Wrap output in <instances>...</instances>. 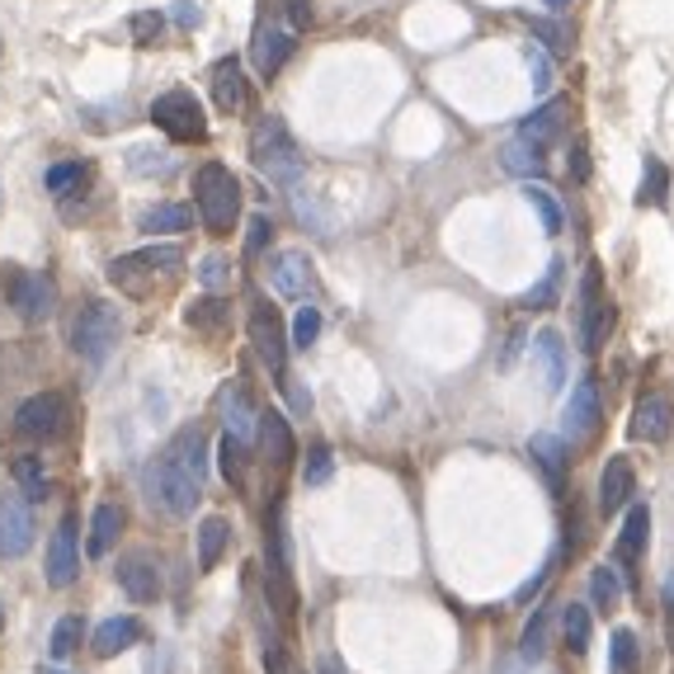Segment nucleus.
<instances>
[{
	"label": "nucleus",
	"mask_w": 674,
	"mask_h": 674,
	"mask_svg": "<svg viewBox=\"0 0 674 674\" xmlns=\"http://www.w3.org/2000/svg\"><path fill=\"white\" fill-rule=\"evenodd\" d=\"M651 538V510L647 505H627V519L618 533V567H637Z\"/></svg>",
	"instance_id": "aec40b11"
},
{
	"label": "nucleus",
	"mask_w": 674,
	"mask_h": 674,
	"mask_svg": "<svg viewBox=\"0 0 674 674\" xmlns=\"http://www.w3.org/2000/svg\"><path fill=\"white\" fill-rule=\"evenodd\" d=\"M250 57H255V71H260V76H274V71L293 57V34H288V28H260Z\"/></svg>",
	"instance_id": "393cba45"
},
{
	"label": "nucleus",
	"mask_w": 674,
	"mask_h": 674,
	"mask_svg": "<svg viewBox=\"0 0 674 674\" xmlns=\"http://www.w3.org/2000/svg\"><path fill=\"white\" fill-rule=\"evenodd\" d=\"M637 203L641 208H670V170H665L661 156H647V165H641Z\"/></svg>",
	"instance_id": "7c9ffc66"
},
{
	"label": "nucleus",
	"mask_w": 674,
	"mask_h": 674,
	"mask_svg": "<svg viewBox=\"0 0 674 674\" xmlns=\"http://www.w3.org/2000/svg\"><path fill=\"white\" fill-rule=\"evenodd\" d=\"M533 354H538L542 364V387L547 391H561L567 387V344H561V331H538V340H533Z\"/></svg>",
	"instance_id": "5701e85b"
},
{
	"label": "nucleus",
	"mask_w": 674,
	"mask_h": 674,
	"mask_svg": "<svg viewBox=\"0 0 674 674\" xmlns=\"http://www.w3.org/2000/svg\"><path fill=\"white\" fill-rule=\"evenodd\" d=\"M561 637H567V647H571L575 655H585V651H590L594 618H590V608H585V604H567V608H561Z\"/></svg>",
	"instance_id": "473e14b6"
},
{
	"label": "nucleus",
	"mask_w": 674,
	"mask_h": 674,
	"mask_svg": "<svg viewBox=\"0 0 674 674\" xmlns=\"http://www.w3.org/2000/svg\"><path fill=\"white\" fill-rule=\"evenodd\" d=\"M641 665V647L632 627H618L614 641H608V674H637Z\"/></svg>",
	"instance_id": "f704fd0d"
},
{
	"label": "nucleus",
	"mask_w": 674,
	"mask_h": 674,
	"mask_svg": "<svg viewBox=\"0 0 674 674\" xmlns=\"http://www.w3.org/2000/svg\"><path fill=\"white\" fill-rule=\"evenodd\" d=\"M222 425L231 438H241V444L250 448V438L260 434V411H255V401L245 397V387H227L222 391Z\"/></svg>",
	"instance_id": "6ab92c4d"
},
{
	"label": "nucleus",
	"mask_w": 674,
	"mask_h": 674,
	"mask_svg": "<svg viewBox=\"0 0 674 674\" xmlns=\"http://www.w3.org/2000/svg\"><path fill=\"white\" fill-rule=\"evenodd\" d=\"M524 24H528L533 34H538L552 53H567V48H571V28H567V24H557V20H533V14H524Z\"/></svg>",
	"instance_id": "a18cd8bd"
},
{
	"label": "nucleus",
	"mask_w": 674,
	"mask_h": 674,
	"mask_svg": "<svg viewBox=\"0 0 674 674\" xmlns=\"http://www.w3.org/2000/svg\"><path fill=\"white\" fill-rule=\"evenodd\" d=\"M528 458L542 467V477L552 491H561V481H567V462H571V444L561 434H533L528 438Z\"/></svg>",
	"instance_id": "a211bd4d"
},
{
	"label": "nucleus",
	"mask_w": 674,
	"mask_h": 674,
	"mask_svg": "<svg viewBox=\"0 0 674 674\" xmlns=\"http://www.w3.org/2000/svg\"><path fill=\"white\" fill-rule=\"evenodd\" d=\"M250 344H255L260 364L274 373V378H288V340H284V321L270 302H255L250 311Z\"/></svg>",
	"instance_id": "9d476101"
},
{
	"label": "nucleus",
	"mask_w": 674,
	"mask_h": 674,
	"mask_svg": "<svg viewBox=\"0 0 674 674\" xmlns=\"http://www.w3.org/2000/svg\"><path fill=\"white\" fill-rule=\"evenodd\" d=\"M528 76H533V95H547V90H552V61H547L542 48H533V43H528Z\"/></svg>",
	"instance_id": "603ef678"
},
{
	"label": "nucleus",
	"mask_w": 674,
	"mask_h": 674,
	"mask_svg": "<svg viewBox=\"0 0 674 674\" xmlns=\"http://www.w3.org/2000/svg\"><path fill=\"white\" fill-rule=\"evenodd\" d=\"M203 481H208V448H203V430L184 425L161 448V458H156L151 472H147L151 505H161L165 514L184 519V514H194V505L203 500Z\"/></svg>",
	"instance_id": "f257e3e1"
},
{
	"label": "nucleus",
	"mask_w": 674,
	"mask_h": 674,
	"mask_svg": "<svg viewBox=\"0 0 674 674\" xmlns=\"http://www.w3.org/2000/svg\"><path fill=\"white\" fill-rule=\"evenodd\" d=\"M0 293H5V302L20 311L24 321H48L57 311V288L48 274L38 270H20V264H5V274H0Z\"/></svg>",
	"instance_id": "39448f33"
},
{
	"label": "nucleus",
	"mask_w": 674,
	"mask_h": 674,
	"mask_svg": "<svg viewBox=\"0 0 674 674\" xmlns=\"http://www.w3.org/2000/svg\"><path fill=\"white\" fill-rule=\"evenodd\" d=\"M128 28H133V43H137V48H151V43L161 38V28H165V14L142 10V14H133V20H128Z\"/></svg>",
	"instance_id": "49530a36"
},
{
	"label": "nucleus",
	"mask_w": 674,
	"mask_h": 674,
	"mask_svg": "<svg viewBox=\"0 0 674 674\" xmlns=\"http://www.w3.org/2000/svg\"><path fill=\"white\" fill-rule=\"evenodd\" d=\"M114 575H118V590L128 594L133 604H151L156 594H161V561L151 552H128Z\"/></svg>",
	"instance_id": "4468645a"
},
{
	"label": "nucleus",
	"mask_w": 674,
	"mask_h": 674,
	"mask_svg": "<svg viewBox=\"0 0 674 674\" xmlns=\"http://www.w3.org/2000/svg\"><path fill=\"white\" fill-rule=\"evenodd\" d=\"M495 674H528L524 661H505V665H495Z\"/></svg>",
	"instance_id": "052dcab7"
},
{
	"label": "nucleus",
	"mask_w": 674,
	"mask_h": 674,
	"mask_svg": "<svg viewBox=\"0 0 674 674\" xmlns=\"http://www.w3.org/2000/svg\"><path fill=\"white\" fill-rule=\"evenodd\" d=\"M571 175H575L580 184L590 180V151H585V142H575V147H571Z\"/></svg>",
	"instance_id": "5fc2aeb1"
},
{
	"label": "nucleus",
	"mask_w": 674,
	"mask_h": 674,
	"mask_svg": "<svg viewBox=\"0 0 674 674\" xmlns=\"http://www.w3.org/2000/svg\"><path fill=\"white\" fill-rule=\"evenodd\" d=\"M599 420H604L599 382L585 373V378L571 387L567 411H561V438H567V444H585V438H594V430H599Z\"/></svg>",
	"instance_id": "1a4fd4ad"
},
{
	"label": "nucleus",
	"mask_w": 674,
	"mask_h": 674,
	"mask_svg": "<svg viewBox=\"0 0 674 674\" xmlns=\"http://www.w3.org/2000/svg\"><path fill=\"white\" fill-rule=\"evenodd\" d=\"M567 114H571L567 100H547V104H538V108H533V114L524 118V133H519V137H528V142L547 147L552 137H561V128H567Z\"/></svg>",
	"instance_id": "4be33fe9"
},
{
	"label": "nucleus",
	"mask_w": 674,
	"mask_h": 674,
	"mask_svg": "<svg viewBox=\"0 0 674 674\" xmlns=\"http://www.w3.org/2000/svg\"><path fill=\"white\" fill-rule=\"evenodd\" d=\"M128 170L133 175H170V170H175V156L151 151V147H133L128 151Z\"/></svg>",
	"instance_id": "a19ab883"
},
{
	"label": "nucleus",
	"mask_w": 674,
	"mask_h": 674,
	"mask_svg": "<svg viewBox=\"0 0 674 674\" xmlns=\"http://www.w3.org/2000/svg\"><path fill=\"white\" fill-rule=\"evenodd\" d=\"M34 547V510L24 495H0V557L20 561Z\"/></svg>",
	"instance_id": "f8f14e48"
},
{
	"label": "nucleus",
	"mask_w": 674,
	"mask_h": 674,
	"mask_svg": "<svg viewBox=\"0 0 674 674\" xmlns=\"http://www.w3.org/2000/svg\"><path fill=\"white\" fill-rule=\"evenodd\" d=\"M123 533V510L118 505H95L90 514V557H108Z\"/></svg>",
	"instance_id": "c756f323"
},
{
	"label": "nucleus",
	"mask_w": 674,
	"mask_h": 674,
	"mask_svg": "<svg viewBox=\"0 0 674 674\" xmlns=\"http://www.w3.org/2000/svg\"><path fill=\"white\" fill-rule=\"evenodd\" d=\"M184 264V250L180 245H147V250H133V255H118L108 260V278H114L118 288H133L137 293V274H175Z\"/></svg>",
	"instance_id": "9b49d317"
},
{
	"label": "nucleus",
	"mask_w": 674,
	"mask_h": 674,
	"mask_svg": "<svg viewBox=\"0 0 674 674\" xmlns=\"http://www.w3.org/2000/svg\"><path fill=\"white\" fill-rule=\"evenodd\" d=\"M270 284H274L278 297L302 302V297L311 293V284H317V270H311L307 250H278V255L270 260Z\"/></svg>",
	"instance_id": "ddd939ff"
},
{
	"label": "nucleus",
	"mask_w": 674,
	"mask_h": 674,
	"mask_svg": "<svg viewBox=\"0 0 674 674\" xmlns=\"http://www.w3.org/2000/svg\"><path fill=\"white\" fill-rule=\"evenodd\" d=\"M288 20H293V28H307L311 24V0H288Z\"/></svg>",
	"instance_id": "6e6d98bb"
},
{
	"label": "nucleus",
	"mask_w": 674,
	"mask_h": 674,
	"mask_svg": "<svg viewBox=\"0 0 674 674\" xmlns=\"http://www.w3.org/2000/svg\"><path fill=\"white\" fill-rule=\"evenodd\" d=\"M270 237H274L270 213H255V217H250V222H245V260L264 255V245H270Z\"/></svg>",
	"instance_id": "8fccbe9b"
},
{
	"label": "nucleus",
	"mask_w": 674,
	"mask_h": 674,
	"mask_svg": "<svg viewBox=\"0 0 674 674\" xmlns=\"http://www.w3.org/2000/svg\"><path fill=\"white\" fill-rule=\"evenodd\" d=\"M137 641H142V622H137L133 614H123V618H104L95 627V655H123V651H133Z\"/></svg>",
	"instance_id": "412c9836"
},
{
	"label": "nucleus",
	"mask_w": 674,
	"mask_h": 674,
	"mask_svg": "<svg viewBox=\"0 0 674 674\" xmlns=\"http://www.w3.org/2000/svg\"><path fill=\"white\" fill-rule=\"evenodd\" d=\"M524 198L533 203V213H538L542 217V231H547V237H557V231H561V208H557V198H552V190H542V184H524Z\"/></svg>",
	"instance_id": "4c0bfd02"
},
{
	"label": "nucleus",
	"mask_w": 674,
	"mask_h": 674,
	"mask_svg": "<svg viewBox=\"0 0 674 674\" xmlns=\"http://www.w3.org/2000/svg\"><path fill=\"white\" fill-rule=\"evenodd\" d=\"M184 321H190L194 331H203V335H222L227 321H231V307L213 293V297H198V302L184 307Z\"/></svg>",
	"instance_id": "2f4dec72"
},
{
	"label": "nucleus",
	"mask_w": 674,
	"mask_h": 674,
	"mask_svg": "<svg viewBox=\"0 0 674 674\" xmlns=\"http://www.w3.org/2000/svg\"><path fill=\"white\" fill-rule=\"evenodd\" d=\"M674 430V405L665 397H641L637 411H632V425H627V434L632 438H647V444H661V438H670Z\"/></svg>",
	"instance_id": "f3484780"
},
{
	"label": "nucleus",
	"mask_w": 674,
	"mask_h": 674,
	"mask_svg": "<svg viewBox=\"0 0 674 674\" xmlns=\"http://www.w3.org/2000/svg\"><path fill=\"white\" fill-rule=\"evenodd\" d=\"M217 458H222L227 481H241V477H245V444H241V438L222 434V444H217Z\"/></svg>",
	"instance_id": "09e8293b"
},
{
	"label": "nucleus",
	"mask_w": 674,
	"mask_h": 674,
	"mask_svg": "<svg viewBox=\"0 0 674 674\" xmlns=\"http://www.w3.org/2000/svg\"><path fill=\"white\" fill-rule=\"evenodd\" d=\"M198 20H203V14H198L194 0H180V5H175V24H180V28H194Z\"/></svg>",
	"instance_id": "4d7b16f0"
},
{
	"label": "nucleus",
	"mask_w": 674,
	"mask_h": 674,
	"mask_svg": "<svg viewBox=\"0 0 674 674\" xmlns=\"http://www.w3.org/2000/svg\"><path fill=\"white\" fill-rule=\"evenodd\" d=\"M250 161H255V170H260L264 180L284 184V190H293V184L302 180V170H307L302 147L293 142L288 123L278 118V114H264L255 123V133H250Z\"/></svg>",
	"instance_id": "f03ea898"
},
{
	"label": "nucleus",
	"mask_w": 674,
	"mask_h": 674,
	"mask_svg": "<svg viewBox=\"0 0 674 674\" xmlns=\"http://www.w3.org/2000/svg\"><path fill=\"white\" fill-rule=\"evenodd\" d=\"M264 670H270V674H302V670L288 661L284 641H264Z\"/></svg>",
	"instance_id": "864d4df0"
},
{
	"label": "nucleus",
	"mask_w": 674,
	"mask_h": 674,
	"mask_svg": "<svg viewBox=\"0 0 674 674\" xmlns=\"http://www.w3.org/2000/svg\"><path fill=\"white\" fill-rule=\"evenodd\" d=\"M293 213H297V222L311 227V231H317V237H331V217L321 213V203L311 198L307 190H297V184H293Z\"/></svg>",
	"instance_id": "ea45409f"
},
{
	"label": "nucleus",
	"mask_w": 674,
	"mask_h": 674,
	"mask_svg": "<svg viewBox=\"0 0 674 674\" xmlns=\"http://www.w3.org/2000/svg\"><path fill=\"white\" fill-rule=\"evenodd\" d=\"M38 674H67V670H53V665H48V670H38Z\"/></svg>",
	"instance_id": "0e129e2a"
},
{
	"label": "nucleus",
	"mask_w": 674,
	"mask_h": 674,
	"mask_svg": "<svg viewBox=\"0 0 674 674\" xmlns=\"http://www.w3.org/2000/svg\"><path fill=\"white\" fill-rule=\"evenodd\" d=\"M194 213L184 208V203H156V208H142L137 213V231H147V237H165V231H190Z\"/></svg>",
	"instance_id": "cd10ccee"
},
{
	"label": "nucleus",
	"mask_w": 674,
	"mask_h": 674,
	"mask_svg": "<svg viewBox=\"0 0 674 674\" xmlns=\"http://www.w3.org/2000/svg\"><path fill=\"white\" fill-rule=\"evenodd\" d=\"M151 123L175 142H203L208 137V118H203V104L194 100V90H165V95L151 100Z\"/></svg>",
	"instance_id": "423d86ee"
},
{
	"label": "nucleus",
	"mask_w": 674,
	"mask_h": 674,
	"mask_svg": "<svg viewBox=\"0 0 674 674\" xmlns=\"http://www.w3.org/2000/svg\"><path fill=\"white\" fill-rule=\"evenodd\" d=\"M260 438H264V453H270L274 467H288L297 458V444H293V430H288V415L278 411H260Z\"/></svg>",
	"instance_id": "b1692460"
},
{
	"label": "nucleus",
	"mask_w": 674,
	"mask_h": 674,
	"mask_svg": "<svg viewBox=\"0 0 674 674\" xmlns=\"http://www.w3.org/2000/svg\"><path fill=\"white\" fill-rule=\"evenodd\" d=\"M331 472H335V453H331V444H311L307 467H302V481H307V485H325V481H331Z\"/></svg>",
	"instance_id": "37998d69"
},
{
	"label": "nucleus",
	"mask_w": 674,
	"mask_h": 674,
	"mask_svg": "<svg viewBox=\"0 0 674 674\" xmlns=\"http://www.w3.org/2000/svg\"><path fill=\"white\" fill-rule=\"evenodd\" d=\"M14 481H20L24 500L48 495V467H43V458H34V453H20V458H14Z\"/></svg>",
	"instance_id": "e433bc0d"
},
{
	"label": "nucleus",
	"mask_w": 674,
	"mask_h": 674,
	"mask_svg": "<svg viewBox=\"0 0 674 674\" xmlns=\"http://www.w3.org/2000/svg\"><path fill=\"white\" fill-rule=\"evenodd\" d=\"M524 340H528L524 331H514V335H510V350H505V364H514V354H519V350H524Z\"/></svg>",
	"instance_id": "13d9d810"
},
{
	"label": "nucleus",
	"mask_w": 674,
	"mask_h": 674,
	"mask_svg": "<svg viewBox=\"0 0 674 674\" xmlns=\"http://www.w3.org/2000/svg\"><path fill=\"white\" fill-rule=\"evenodd\" d=\"M590 599H594V608H618L622 604V571L618 567H594L590 571Z\"/></svg>",
	"instance_id": "c9c22d12"
},
{
	"label": "nucleus",
	"mask_w": 674,
	"mask_h": 674,
	"mask_svg": "<svg viewBox=\"0 0 674 674\" xmlns=\"http://www.w3.org/2000/svg\"><path fill=\"white\" fill-rule=\"evenodd\" d=\"M321 335V311L317 307H297L293 317V350H311Z\"/></svg>",
	"instance_id": "c03bdc74"
},
{
	"label": "nucleus",
	"mask_w": 674,
	"mask_h": 674,
	"mask_svg": "<svg viewBox=\"0 0 674 674\" xmlns=\"http://www.w3.org/2000/svg\"><path fill=\"white\" fill-rule=\"evenodd\" d=\"M637 495V472H632V458L627 453H614L599 472V514H618L632 505Z\"/></svg>",
	"instance_id": "2eb2a0df"
},
{
	"label": "nucleus",
	"mask_w": 674,
	"mask_h": 674,
	"mask_svg": "<svg viewBox=\"0 0 674 674\" xmlns=\"http://www.w3.org/2000/svg\"><path fill=\"white\" fill-rule=\"evenodd\" d=\"M547 622H552V604H538L533 608V618L524 627V637H519V661L533 665V661H542V651H547Z\"/></svg>",
	"instance_id": "72a5a7b5"
},
{
	"label": "nucleus",
	"mask_w": 674,
	"mask_h": 674,
	"mask_svg": "<svg viewBox=\"0 0 674 674\" xmlns=\"http://www.w3.org/2000/svg\"><path fill=\"white\" fill-rule=\"evenodd\" d=\"M67 420H71V401L61 391H38V397H28L14 411V430L34 438V444H53V438L67 434Z\"/></svg>",
	"instance_id": "6e6552de"
},
{
	"label": "nucleus",
	"mask_w": 674,
	"mask_h": 674,
	"mask_svg": "<svg viewBox=\"0 0 674 674\" xmlns=\"http://www.w3.org/2000/svg\"><path fill=\"white\" fill-rule=\"evenodd\" d=\"M198 284L208 288V293H222V288H231V260H222V255H208L198 264Z\"/></svg>",
	"instance_id": "de8ad7c7"
},
{
	"label": "nucleus",
	"mask_w": 674,
	"mask_h": 674,
	"mask_svg": "<svg viewBox=\"0 0 674 674\" xmlns=\"http://www.w3.org/2000/svg\"><path fill=\"white\" fill-rule=\"evenodd\" d=\"M608 331H614V302L604 297L599 264H590L585 278H580V350H585V354L604 350Z\"/></svg>",
	"instance_id": "0eeeda50"
},
{
	"label": "nucleus",
	"mask_w": 674,
	"mask_h": 674,
	"mask_svg": "<svg viewBox=\"0 0 674 674\" xmlns=\"http://www.w3.org/2000/svg\"><path fill=\"white\" fill-rule=\"evenodd\" d=\"M227 542H231V524L222 514H208V519L198 524V571H213L217 561H222Z\"/></svg>",
	"instance_id": "c85d7f7f"
},
{
	"label": "nucleus",
	"mask_w": 674,
	"mask_h": 674,
	"mask_svg": "<svg viewBox=\"0 0 674 674\" xmlns=\"http://www.w3.org/2000/svg\"><path fill=\"white\" fill-rule=\"evenodd\" d=\"M194 203H198V217L213 237H227L231 222L241 213V180L231 175L222 161H208L194 170Z\"/></svg>",
	"instance_id": "7ed1b4c3"
},
{
	"label": "nucleus",
	"mask_w": 674,
	"mask_h": 674,
	"mask_svg": "<svg viewBox=\"0 0 674 674\" xmlns=\"http://www.w3.org/2000/svg\"><path fill=\"white\" fill-rule=\"evenodd\" d=\"M81 180H85V165H81V161H61V165L48 170V194L61 198V194H71Z\"/></svg>",
	"instance_id": "3c124183"
},
{
	"label": "nucleus",
	"mask_w": 674,
	"mask_h": 674,
	"mask_svg": "<svg viewBox=\"0 0 674 674\" xmlns=\"http://www.w3.org/2000/svg\"><path fill=\"white\" fill-rule=\"evenodd\" d=\"M500 165L510 170V175L519 180H542L547 175V156L538 142H528V137H514V142H505V151H500Z\"/></svg>",
	"instance_id": "a878e982"
},
{
	"label": "nucleus",
	"mask_w": 674,
	"mask_h": 674,
	"mask_svg": "<svg viewBox=\"0 0 674 674\" xmlns=\"http://www.w3.org/2000/svg\"><path fill=\"white\" fill-rule=\"evenodd\" d=\"M321 674H344V670H340V661H335V655H325V661H321Z\"/></svg>",
	"instance_id": "680f3d73"
},
{
	"label": "nucleus",
	"mask_w": 674,
	"mask_h": 674,
	"mask_svg": "<svg viewBox=\"0 0 674 674\" xmlns=\"http://www.w3.org/2000/svg\"><path fill=\"white\" fill-rule=\"evenodd\" d=\"M81 575V547H76V519H61L48 542V585L67 590Z\"/></svg>",
	"instance_id": "dca6fc26"
},
{
	"label": "nucleus",
	"mask_w": 674,
	"mask_h": 674,
	"mask_svg": "<svg viewBox=\"0 0 674 674\" xmlns=\"http://www.w3.org/2000/svg\"><path fill=\"white\" fill-rule=\"evenodd\" d=\"M665 614H670V627H674V575L665 580Z\"/></svg>",
	"instance_id": "bf43d9fd"
},
{
	"label": "nucleus",
	"mask_w": 674,
	"mask_h": 674,
	"mask_svg": "<svg viewBox=\"0 0 674 674\" xmlns=\"http://www.w3.org/2000/svg\"><path fill=\"white\" fill-rule=\"evenodd\" d=\"M547 5H552V10H561V5H571V0H547Z\"/></svg>",
	"instance_id": "e2e57ef3"
},
{
	"label": "nucleus",
	"mask_w": 674,
	"mask_h": 674,
	"mask_svg": "<svg viewBox=\"0 0 674 674\" xmlns=\"http://www.w3.org/2000/svg\"><path fill=\"white\" fill-rule=\"evenodd\" d=\"M118 335H123V317H118L114 302H85L81 317H76V325H71V344L90 368H100L104 358L118 350Z\"/></svg>",
	"instance_id": "20e7f679"
},
{
	"label": "nucleus",
	"mask_w": 674,
	"mask_h": 674,
	"mask_svg": "<svg viewBox=\"0 0 674 674\" xmlns=\"http://www.w3.org/2000/svg\"><path fill=\"white\" fill-rule=\"evenodd\" d=\"M81 637H85V622L76 618V614H67V618H57V627H53V655L57 661H67V655H76L81 651Z\"/></svg>",
	"instance_id": "58836bf2"
},
{
	"label": "nucleus",
	"mask_w": 674,
	"mask_h": 674,
	"mask_svg": "<svg viewBox=\"0 0 674 674\" xmlns=\"http://www.w3.org/2000/svg\"><path fill=\"white\" fill-rule=\"evenodd\" d=\"M561 270H567V264H561V260H552V264H547V274H542V284L524 293V307H533V311H542V307H552V302H557V288H561Z\"/></svg>",
	"instance_id": "79ce46f5"
},
{
	"label": "nucleus",
	"mask_w": 674,
	"mask_h": 674,
	"mask_svg": "<svg viewBox=\"0 0 674 674\" xmlns=\"http://www.w3.org/2000/svg\"><path fill=\"white\" fill-rule=\"evenodd\" d=\"M213 100L222 114H237V108L245 104V81H241V61L237 57H222L213 67Z\"/></svg>",
	"instance_id": "bb28decb"
}]
</instances>
